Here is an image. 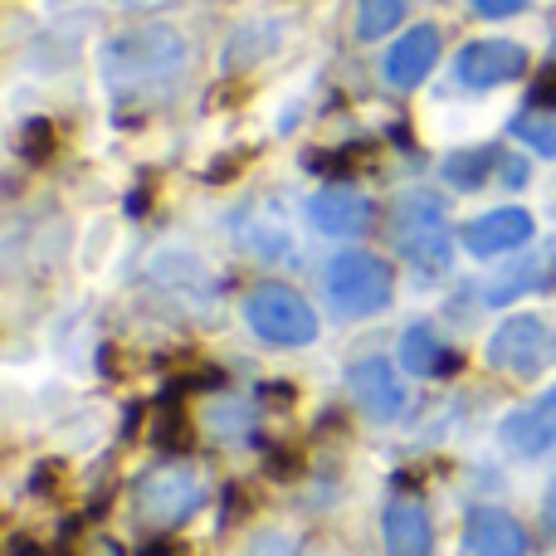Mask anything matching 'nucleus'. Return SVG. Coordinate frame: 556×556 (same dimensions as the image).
Here are the masks:
<instances>
[{"label": "nucleus", "mask_w": 556, "mask_h": 556, "mask_svg": "<svg viewBox=\"0 0 556 556\" xmlns=\"http://www.w3.org/2000/svg\"><path fill=\"white\" fill-rule=\"evenodd\" d=\"M186 68V39L172 25H142L108 45V84L113 93H156Z\"/></svg>", "instance_id": "obj_1"}, {"label": "nucleus", "mask_w": 556, "mask_h": 556, "mask_svg": "<svg viewBox=\"0 0 556 556\" xmlns=\"http://www.w3.org/2000/svg\"><path fill=\"white\" fill-rule=\"evenodd\" d=\"M250 556H298V542L288 538V532H260Z\"/></svg>", "instance_id": "obj_22"}, {"label": "nucleus", "mask_w": 556, "mask_h": 556, "mask_svg": "<svg viewBox=\"0 0 556 556\" xmlns=\"http://www.w3.org/2000/svg\"><path fill=\"white\" fill-rule=\"evenodd\" d=\"M327 293H332V303L352 317L381 313V307L391 303V269H386L376 254L346 250L327 264Z\"/></svg>", "instance_id": "obj_6"}, {"label": "nucleus", "mask_w": 556, "mask_h": 556, "mask_svg": "<svg viewBox=\"0 0 556 556\" xmlns=\"http://www.w3.org/2000/svg\"><path fill=\"white\" fill-rule=\"evenodd\" d=\"M532 278H552V260H538L532 269H522L513 278H498V283L489 288V303H508V298H518L522 288H532Z\"/></svg>", "instance_id": "obj_19"}, {"label": "nucleus", "mask_w": 556, "mask_h": 556, "mask_svg": "<svg viewBox=\"0 0 556 556\" xmlns=\"http://www.w3.org/2000/svg\"><path fill=\"white\" fill-rule=\"evenodd\" d=\"M132 503L137 518L156 522V528H176L205 503V479L195 469H186V464H162V469H147L137 479Z\"/></svg>", "instance_id": "obj_3"}, {"label": "nucleus", "mask_w": 556, "mask_h": 556, "mask_svg": "<svg viewBox=\"0 0 556 556\" xmlns=\"http://www.w3.org/2000/svg\"><path fill=\"white\" fill-rule=\"evenodd\" d=\"M386 556H430V518L415 498H391L381 518Z\"/></svg>", "instance_id": "obj_13"}, {"label": "nucleus", "mask_w": 556, "mask_h": 556, "mask_svg": "<svg viewBox=\"0 0 556 556\" xmlns=\"http://www.w3.org/2000/svg\"><path fill=\"white\" fill-rule=\"evenodd\" d=\"M391 230H395L401 254L415 269H444L450 264V220H444V205L434 195H425V191L401 195Z\"/></svg>", "instance_id": "obj_2"}, {"label": "nucleus", "mask_w": 556, "mask_h": 556, "mask_svg": "<svg viewBox=\"0 0 556 556\" xmlns=\"http://www.w3.org/2000/svg\"><path fill=\"white\" fill-rule=\"evenodd\" d=\"M489 162H498L489 147H479V152H454L450 162H444V181H454L459 191H473V186H483V176H489Z\"/></svg>", "instance_id": "obj_18"}, {"label": "nucleus", "mask_w": 556, "mask_h": 556, "mask_svg": "<svg viewBox=\"0 0 556 556\" xmlns=\"http://www.w3.org/2000/svg\"><path fill=\"white\" fill-rule=\"evenodd\" d=\"M127 211H132V215H142V211H147V191H137L132 201H127Z\"/></svg>", "instance_id": "obj_27"}, {"label": "nucleus", "mask_w": 556, "mask_h": 556, "mask_svg": "<svg viewBox=\"0 0 556 556\" xmlns=\"http://www.w3.org/2000/svg\"><path fill=\"white\" fill-rule=\"evenodd\" d=\"M434 59H440V35H434L430 25H415L410 35H401L391 45V54H386V84L415 88L434 68Z\"/></svg>", "instance_id": "obj_12"}, {"label": "nucleus", "mask_w": 556, "mask_h": 556, "mask_svg": "<svg viewBox=\"0 0 556 556\" xmlns=\"http://www.w3.org/2000/svg\"><path fill=\"white\" fill-rule=\"evenodd\" d=\"M49 147H54V127H49L45 117L25 123V132H20V156H25V162H39V156H49Z\"/></svg>", "instance_id": "obj_21"}, {"label": "nucleus", "mask_w": 556, "mask_h": 556, "mask_svg": "<svg viewBox=\"0 0 556 556\" xmlns=\"http://www.w3.org/2000/svg\"><path fill=\"white\" fill-rule=\"evenodd\" d=\"M464 547H469V556H528V532H522L518 518H508V513L479 508V513H469Z\"/></svg>", "instance_id": "obj_10"}, {"label": "nucleus", "mask_w": 556, "mask_h": 556, "mask_svg": "<svg viewBox=\"0 0 556 556\" xmlns=\"http://www.w3.org/2000/svg\"><path fill=\"white\" fill-rule=\"evenodd\" d=\"M542 410H547V415H552V420H556V386H552V391H547V395H542Z\"/></svg>", "instance_id": "obj_28"}, {"label": "nucleus", "mask_w": 556, "mask_h": 556, "mask_svg": "<svg viewBox=\"0 0 556 556\" xmlns=\"http://www.w3.org/2000/svg\"><path fill=\"white\" fill-rule=\"evenodd\" d=\"M538 108H556V68H547L538 84Z\"/></svg>", "instance_id": "obj_24"}, {"label": "nucleus", "mask_w": 556, "mask_h": 556, "mask_svg": "<svg viewBox=\"0 0 556 556\" xmlns=\"http://www.w3.org/2000/svg\"><path fill=\"white\" fill-rule=\"evenodd\" d=\"M489 362L498 366V371L518 376V381H532V376H542L556 362V327L532 313L508 317V323L489 337Z\"/></svg>", "instance_id": "obj_4"}, {"label": "nucleus", "mask_w": 556, "mask_h": 556, "mask_svg": "<svg viewBox=\"0 0 556 556\" xmlns=\"http://www.w3.org/2000/svg\"><path fill=\"white\" fill-rule=\"evenodd\" d=\"M528 68V49L508 45V39H479V45H464L459 59H454V74L459 84L469 88H493V84H508Z\"/></svg>", "instance_id": "obj_7"}, {"label": "nucleus", "mask_w": 556, "mask_h": 556, "mask_svg": "<svg viewBox=\"0 0 556 556\" xmlns=\"http://www.w3.org/2000/svg\"><path fill=\"white\" fill-rule=\"evenodd\" d=\"M528 5V0H473V10H479V15H513V10H522Z\"/></svg>", "instance_id": "obj_23"}, {"label": "nucleus", "mask_w": 556, "mask_h": 556, "mask_svg": "<svg viewBox=\"0 0 556 556\" xmlns=\"http://www.w3.org/2000/svg\"><path fill=\"white\" fill-rule=\"evenodd\" d=\"M401 362L410 366L415 376H454V371H459V356L444 352L440 337H434L430 327H410V332H405Z\"/></svg>", "instance_id": "obj_14"}, {"label": "nucleus", "mask_w": 556, "mask_h": 556, "mask_svg": "<svg viewBox=\"0 0 556 556\" xmlns=\"http://www.w3.org/2000/svg\"><path fill=\"white\" fill-rule=\"evenodd\" d=\"M542 518H547V528L556 532V483L547 489V503H542Z\"/></svg>", "instance_id": "obj_26"}, {"label": "nucleus", "mask_w": 556, "mask_h": 556, "mask_svg": "<svg viewBox=\"0 0 556 556\" xmlns=\"http://www.w3.org/2000/svg\"><path fill=\"white\" fill-rule=\"evenodd\" d=\"M513 132H518L532 152L556 156V108H532V113H522L518 123H513Z\"/></svg>", "instance_id": "obj_17"}, {"label": "nucleus", "mask_w": 556, "mask_h": 556, "mask_svg": "<svg viewBox=\"0 0 556 556\" xmlns=\"http://www.w3.org/2000/svg\"><path fill=\"white\" fill-rule=\"evenodd\" d=\"M532 240V215L528 211H493L483 215V220H473L469 230H464V244H469V254H479V260H493V254H508L518 250V244Z\"/></svg>", "instance_id": "obj_11"}, {"label": "nucleus", "mask_w": 556, "mask_h": 556, "mask_svg": "<svg viewBox=\"0 0 556 556\" xmlns=\"http://www.w3.org/2000/svg\"><path fill=\"white\" fill-rule=\"evenodd\" d=\"M371 215H376L371 201L362 191H352V186H327V191H317L307 201V220L323 235H362L371 225Z\"/></svg>", "instance_id": "obj_9"}, {"label": "nucleus", "mask_w": 556, "mask_h": 556, "mask_svg": "<svg viewBox=\"0 0 556 556\" xmlns=\"http://www.w3.org/2000/svg\"><path fill=\"white\" fill-rule=\"evenodd\" d=\"M142 556H181V547H176V542H147Z\"/></svg>", "instance_id": "obj_25"}, {"label": "nucleus", "mask_w": 556, "mask_h": 556, "mask_svg": "<svg viewBox=\"0 0 556 556\" xmlns=\"http://www.w3.org/2000/svg\"><path fill=\"white\" fill-rule=\"evenodd\" d=\"M244 323L274 346H307L317 337V317L293 288L283 283H264L250 293L244 303Z\"/></svg>", "instance_id": "obj_5"}, {"label": "nucleus", "mask_w": 556, "mask_h": 556, "mask_svg": "<svg viewBox=\"0 0 556 556\" xmlns=\"http://www.w3.org/2000/svg\"><path fill=\"white\" fill-rule=\"evenodd\" d=\"M405 5H410V0H356V35L362 39L391 35L405 20Z\"/></svg>", "instance_id": "obj_16"}, {"label": "nucleus", "mask_w": 556, "mask_h": 556, "mask_svg": "<svg viewBox=\"0 0 556 556\" xmlns=\"http://www.w3.org/2000/svg\"><path fill=\"white\" fill-rule=\"evenodd\" d=\"M503 444H508L513 454H547L556 444V420L547 410H518L503 420Z\"/></svg>", "instance_id": "obj_15"}, {"label": "nucleus", "mask_w": 556, "mask_h": 556, "mask_svg": "<svg viewBox=\"0 0 556 556\" xmlns=\"http://www.w3.org/2000/svg\"><path fill=\"white\" fill-rule=\"evenodd\" d=\"M346 391H352V401L362 405L371 420H395V415L405 410V386H401V376L391 371V362H381V356L356 362L352 371H346Z\"/></svg>", "instance_id": "obj_8"}, {"label": "nucleus", "mask_w": 556, "mask_h": 556, "mask_svg": "<svg viewBox=\"0 0 556 556\" xmlns=\"http://www.w3.org/2000/svg\"><path fill=\"white\" fill-rule=\"evenodd\" d=\"M205 425H211V434H250L254 430V410L250 405H240V410H230V405H215L211 415H205Z\"/></svg>", "instance_id": "obj_20"}]
</instances>
